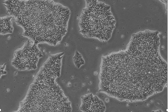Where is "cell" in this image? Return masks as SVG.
<instances>
[{
	"label": "cell",
	"instance_id": "3",
	"mask_svg": "<svg viewBox=\"0 0 168 112\" xmlns=\"http://www.w3.org/2000/svg\"><path fill=\"white\" fill-rule=\"evenodd\" d=\"M73 60L75 65L78 68L85 64L84 60L82 55L77 51L75 52V55L73 57Z\"/></svg>",
	"mask_w": 168,
	"mask_h": 112
},
{
	"label": "cell",
	"instance_id": "2",
	"mask_svg": "<svg viewBox=\"0 0 168 112\" xmlns=\"http://www.w3.org/2000/svg\"><path fill=\"white\" fill-rule=\"evenodd\" d=\"M11 17L6 16L1 18V34H5L12 32L13 27L10 21Z\"/></svg>",
	"mask_w": 168,
	"mask_h": 112
},
{
	"label": "cell",
	"instance_id": "1",
	"mask_svg": "<svg viewBox=\"0 0 168 112\" xmlns=\"http://www.w3.org/2000/svg\"><path fill=\"white\" fill-rule=\"evenodd\" d=\"M80 109L83 112L104 111L105 107L103 102L96 96L89 93L81 97Z\"/></svg>",
	"mask_w": 168,
	"mask_h": 112
}]
</instances>
